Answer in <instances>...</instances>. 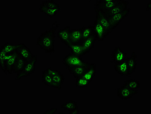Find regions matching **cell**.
I'll list each match as a JSON object with an SVG mask.
<instances>
[{
  "instance_id": "cell-1",
  "label": "cell",
  "mask_w": 151,
  "mask_h": 114,
  "mask_svg": "<svg viewBox=\"0 0 151 114\" xmlns=\"http://www.w3.org/2000/svg\"><path fill=\"white\" fill-rule=\"evenodd\" d=\"M59 27L56 22H54L50 30L42 33L37 39L36 44L47 53L51 54L55 52V32Z\"/></svg>"
},
{
  "instance_id": "cell-2",
  "label": "cell",
  "mask_w": 151,
  "mask_h": 114,
  "mask_svg": "<svg viewBox=\"0 0 151 114\" xmlns=\"http://www.w3.org/2000/svg\"><path fill=\"white\" fill-rule=\"evenodd\" d=\"M37 61V55H36L33 59L26 61L23 70L19 74H17L16 80H19L22 78L30 76L35 71V66Z\"/></svg>"
},
{
  "instance_id": "cell-3",
  "label": "cell",
  "mask_w": 151,
  "mask_h": 114,
  "mask_svg": "<svg viewBox=\"0 0 151 114\" xmlns=\"http://www.w3.org/2000/svg\"><path fill=\"white\" fill-rule=\"evenodd\" d=\"M119 0H98L95 4V12L105 14L110 10L118 2Z\"/></svg>"
},
{
  "instance_id": "cell-4",
  "label": "cell",
  "mask_w": 151,
  "mask_h": 114,
  "mask_svg": "<svg viewBox=\"0 0 151 114\" xmlns=\"http://www.w3.org/2000/svg\"><path fill=\"white\" fill-rule=\"evenodd\" d=\"M62 62L67 69L76 66L83 65L86 63L81 57L76 56L70 53L63 58Z\"/></svg>"
},
{
  "instance_id": "cell-5",
  "label": "cell",
  "mask_w": 151,
  "mask_h": 114,
  "mask_svg": "<svg viewBox=\"0 0 151 114\" xmlns=\"http://www.w3.org/2000/svg\"><path fill=\"white\" fill-rule=\"evenodd\" d=\"M130 10V9L128 8L119 14H115L111 16H107L109 19L112 31L118 26L120 22L128 16Z\"/></svg>"
},
{
  "instance_id": "cell-6",
  "label": "cell",
  "mask_w": 151,
  "mask_h": 114,
  "mask_svg": "<svg viewBox=\"0 0 151 114\" xmlns=\"http://www.w3.org/2000/svg\"><path fill=\"white\" fill-rule=\"evenodd\" d=\"M137 93V89H132L124 85L122 86L117 89L118 97L123 100L130 99Z\"/></svg>"
},
{
  "instance_id": "cell-7",
  "label": "cell",
  "mask_w": 151,
  "mask_h": 114,
  "mask_svg": "<svg viewBox=\"0 0 151 114\" xmlns=\"http://www.w3.org/2000/svg\"><path fill=\"white\" fill-rule=\"evenodd\" d=\"M17 53L18 56L26 61L33 59L36 56L32 53L30 48L25 44L22 43H19V46L17 50Z\"/></svg>"
},
{
  "instance_id": "cell-8",
  "label": "cell",
  "mask_w": 151,
  "mask_h": 114,
  "mask_svg": "<svg viewBox=\"0 0 151 114\" xmlns=\"http://www.w3.org/2000/svg\"><path fill=\"white\" fill-rule=\"evenodd\" d=\"M114 69L118 74L122 76H130L132 75L127 59L120 63H114Z\"/></svg>"
},
{
  "instance_id": "cell-9",
  "label": "cell",
  "mask_w": 151,
  "mask_h": 114,
  "mask_svg": "<svg viewBox=\"0 0 151 114\" xmlns=\"http://www.w3.org/2000/svg\"><path fill=\"white\" fill-rule=\"evenodd\" d=\"M128 1L125 0H119L118 2L110 10L105 14L107 16H111L122 12L128 9Z\"/></svg>"
},
{
  "instance_id": "cell-10",
  "label": "cell",
  "mask_w": 151,
  "mask_h": 114,
  "mask_svg": "<svg viewBox=\"0 0 151 114\" xmlns=\"http://www.w3.org/2000/svg\"><path fill=\"white\" fill-rule=\"evenodd\" d=\"M18 55L17 52L6 55V74H12Z\"/></svg>"
},
{
  "instance_id": "cell-11",
  "label": "cell",
  "mask_w": 151,
  "mask_h": 114,
  "mask_svg": "<svg viewBox=\"0 0 151 114\" xmlns=\"http://www.w3.org/2000/svg\"><path fill=\"white\" fill-rule=\"evenodd\" d=\"M93 26L96 40L103 41L109 35L105 29L97 21L95 20Z\"/></svg>"
},
{
  "instance_id": "cell-12",
  "label": "cell",
  "mask_w": 151,
  "mask_h": 114,
  "mask_svg": "<svg viewBox=\"0 0 151 114\" xmlns=\"http://www.w3.org/2000/svg\"><path fill=\"white\" fill-rule=\"evenodd\" d=\"M70 26H67L58 31V37L65 45L68 47L70 45Z\"/></svg>"
},
{
  "instance_id": "cell-13",
  "label": "cell",
  "mask_w": 151,
  "mask_h": 114,
  "mask_svg": "<svg viewBox=\"0 0 151 114\" xmlns=\"http://www.w3.org/2000/svg\"><path fill=\"white\" fill-rule=\"evenodd\" d=\"M95 20L99 22L105 29L109 35L112 32L109 19L105 14L101 13H96Z\"/></svg>"
},
{
  "instance_id": "cell-14",
  "label": "cell",
  "mask_w": 151,
  "mask_h": 114,
  "mask_svg": "<svg viewBox=\"0 0 151 114\" xmlns=\"http://www.w3.org/2000/svg\"><path fill=\"white\" fill-rule=\"evenodd\" d=\"M128 54L122 50L121 48L117 46L115 48L112 54V61L114 63H120L125 60Z\"/></svg>"
},
{
  "instance_id": "cell-15",
  "label": "cell",
  "mask_w": 151,
  "mask_h": 114,
  "mask_svg": "<svg viewBox=\"0 0 151 114\" xmlns=\"http://www.w3.org/2000/svg\"><path fill=\"white\" fill-rule=\"evenodd\" d=\"M89 63H86L83 65L76 66L73 68L69 69L68 70L73 76L76 79L83 76Z\"/></svg>"
},
{
  "instance_id": "cell-16",
  "label": "cell",
  "mask_w": 151,
  "mask_h": 114,
  "mask_svg": "<svg viewBox=\"0 0 151 114\" xmlns=\"http://www.w3.org/2000/svg\"><path fill=\"white\" fill-rule=\"evenodd\" d=\"M68 47L70 49V53L76 56L82 57L86 54L82 42L80 43L70 45Z\"/></svg>"
},
{
  "instance_id": "cell-17",
  "label": "cell",
  "mask_w": 151,
  "mask_h": 114,
  "mask_svg": "<svg viewBox=\"0 0 151 114\" xmlns=\"http://www.w3.org/2000/svg\"><path fill=\"white\" fill-rule=\"evenodd\" d=\"M96 72V64L94 63H89L82 76L91 83L94 77Z\"/></svg>"
},
{
  "instance_id": "cell-18",
  "label": "cell",
  "mask_w": 151,
  "mask_h": 114,
  "mask_svg": "<svg viewBox=\"0 0 151 114\" xmlns=\"http://www.w3.org/2000/svg\"><path fill=\"white\" fill-rule=\"evenodd\" d=\"M52 87L57 89L59 90L62 89L64 81V76L60 71H58V73L52 76Z\"/></svg>"
},
{
  "instance_id": "cell-19",
  "label": "cell",
  "mask_w": 151,
  "mask_h": 114,
  "mask_svg": "<svg viewBox=\"0 0 151 114\" xmlns=\"http://www.w3.org/2000/svg\"><path fill=\"white\" fill-rule=\"evenodd\" d=\"M96 40V38L94 34L91 38L82 41V44L86 54L88 53L92 50L94 46L95 42Z\"/></svg>"
},
{
  "instance_id": "cell-20",
  "label": "cell",
  "mask_w": 151,
  "mask_h": 114,
  "mask_svg": "<svg viewBox=\"0 0 151 114\" xmlns=\"http://www.w3.org/2000/svg\"><path fill=\"white\" fill-rule=\"evenodd\" d=\"M82 41L81 28L71 30L70 33V45L80 43Z\"/></svg>"
},
{
  "instance_id": "cell-21",
  "label": "cell",
  "mask_w": 151,
  "mask_h": 114,
  "mask_svg": "<svg viewBox=\"0 0 151 114\" xmlns=\"http://www.w3.org/2000/svg\"><path fill=\"white\" fill-rule=\"evenodd\" d=\"M137 54L133 51L132 53L131 56L127 58V63L132 75L134 72L137 67Z\"/></svg>"
},
{
  "instance_id": "cell-22",
  "label": "cell",
  "mask_w": 151,
  "mask_h": 114,
  "mask_svg": "<svg viewBox=\"0 0 151 114\" xmlns=\"http://www.w3.org/2000/svg\"><path fill=\"white\" fill-rule=\"evenodd\" d=\"M19 43L13 44L10 43H6L3 45L1 47V49L7 54H10L16 53L19 47Z\"/></svg>"
},
{
  "instance_id": "cell-23",
  "label": "cell",
  "mask_w": 151,
  "mask_h": 114,
  "mask_svg": "<svg viewBox=\"0 0 151 114\" xmlns=\"http://www.w3.org/2000/svg\"><path fill=\"white\" fill-rule=\"evenodd\" d=\"M82 40L91 38L95 34L93 26H89L81 28Z\"/></svg>"
},
{
  "instance_id": "cell-24",
  "label": "cell",
  "mask_w": 151,
  "mask_h": 114,
  "mask_svg": "<svg viewBox=\"0 0 151 114\" xmlns=\"http://www.w3.org/2000/svg\"><path fill=\"white\" fill-rule=\"evenodd\" d=\"M39 10L41 12L43 13L50 17L55 16L57 13L60 10L58 9H52L51 8L47 7L42 4L40 6Z\"/></svg>"
},
{
  "instance_id": "cell-25",
  "label": "cell",
  "mask_w": 151,
  "mask_h": 114,
  "mask_svg": "<svg viewBox=\"0 0 151 114\" xmlns=\"http://www.w3.org/2000/svg\"><path fill=\"white\" fill-rule=\"evenodd\" d=\"M42 82L45 85L52 87V77L49 73L47 69L44 70L42 73Z\"/></svg>"
},
{
  "instance_id": "cell-26",
  "label": "cell",
  "mask_w": 151,
  "mask_h": 114,
  "mask_svg": "<svg viewBox=\"0 0 151 114\" xmlns=\"http://www.w3.org/2000/svg\"><path fill=\"white\" fill-rule=\"evenodd\" d=\"M26 62V61L18 56L16 63L14 66V73L18 74L22 72L24 68Z\"/></svg>"
},
{
  "instance_id": "cell-27",
  "label": "cell",
  "mask_w": 151,
  "mask_h": 114,
  "mask_svg": "<svg viewBox=\"0 0 151 114\" xmlns=\"http://www.w3.org/2000/svg\"><path fill=\"white\" fill-rule=\"evenodd\" d=\"M61 108L65 110H67L68 112L75 110H78L77 104L76 102L74 100H70L63 103L61 106Z\"/></svg>"
},
{
  "instance_id": "cell-28",
  "label": "cell",
  "mask_w": 151,
  "mask_h": 114,
  "mask_svg": "<svg viewBox=\"0 0 151 114\" xmlns=\"http://www.w3.org/2000/svg\"><path fill=\"white\" fill-rule=\"evenodd\" d=\"M123 85L133 89H137L140 88V82L135 79H130L126 80Z\"/></svg>"
},
{
  "instance_id": "cell-29",
  "label": "cell",
  "mask_w": 151,
  "mask_h": 114,
  "mask_svg": "<svg viewBox=\"0 0 151 114\" xmlns=\"http://www.w3.org/2000/svg\"><path fill=\"white\" fill-rule=\"evenodd\" d=\"M90 82L83 76L76 79L75 85L79 88H84L88 87Z\"/></svg>"
},
{
  "instance_id": "cell-30",
  "label": "cell",
  "mask_w": 151,
  "mask_h": 114,
  "mask_svg": "<svg viewBox=\"0 0 151 114\" xmlns=\"http://www.w3.org/2000/svg\"><path fill=\"white\" fill-rule=\"evenodd\" d=\"M6 53L1 48V53H0V66H1V68L2 71L6 75H7L6 67Z\"/></svg>"
},
{
  "instance_id": "cell-31",
  "label": "cell",
  "mask_w": 151,
  "mask_h": 114,
  "mask_svg": "<svg viewBox=\"0 0 151 114\" xmlns=\"http://www.w3.org/2000/svg\"><path fill=\"white\" fill-rule=\"evenodd\" d=\"M41 4L53 9H58L59 10L60 9V6L59 4L55 2L54 0H48L43 1Z\"/></svg>"
},
{
  "instance_id": "cell-32",
  "label": "cell",
  "mask_w": 151,
  "mask_h": 114,
  "mask_svg": "<svg viewBox=\"0 0 151 114\" xmlns=\"http://www.w3.org/2000/svg\"><path fill=\"white\" fill-rule=\"evenodd\" d=\"M58 108H53L47 110L44 112V114H56V112H58Z\"/></svg>"
},
{
  "instance_id": "cell-33",
  "label": "cell",
  "mask_w": 151,
  "mask_h": 114,
  "mask_svg": "<svg viewBox=\"0 0 151 114\" xmlns=\"http://www.w3.org/2000/svg\"><path fill=\"white\" fill-rule=\"evenodd\" d=\"M79 113V110H74L70 111L69 112V113L70 114H78Z\"/></svg>"
},
{
  "instance_id": "cell-34",
  "label": "cell",
  "mask_w": 151,
  "mask_h": 114,
  "mask_svg": "<svg viewBox=\"0 0 151 114\" xmlns=\"http://www.w3.org/2000/svg\"><path fill=\"white\" fill-rule=\"evenodd\" d=\"M151 9V2H148L147 5L146 11H148Z\"/></svg>"
},
{
  "instance_id": "cell-35",
  "label": "cell",
  "mask_w": 151,
  "mask_h": 114,
  "mask_svg": "<svg viewBox=\"0 0 151 114\" xmlns=\"http://www.w3.org/2000/svg\"><path fill=\"white\" fill-rule=\"evenodd\" d=\"M64 112H59V113H58V114H65Z\"/></svg>"
}]
</instances>
